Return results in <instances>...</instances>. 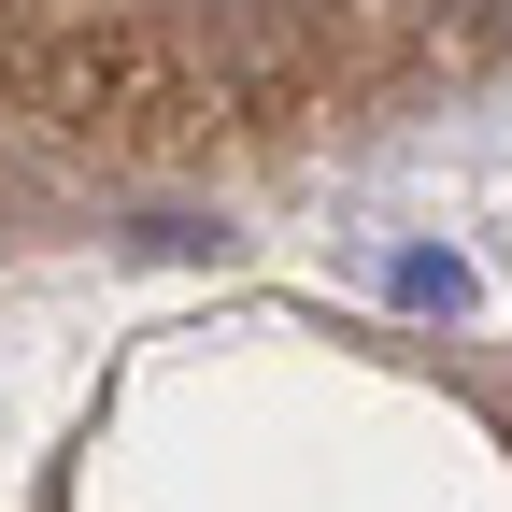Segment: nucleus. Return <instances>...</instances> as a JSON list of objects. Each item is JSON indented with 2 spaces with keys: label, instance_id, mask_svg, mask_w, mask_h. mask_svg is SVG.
<instances>
[{
  "label": "nucleus",
  "instance_id": "obj_1",
  "mask_svg": "<svg viewBox=\"0 0 512 512\" xmlns=\"http://www.w3.org/2000/svg\"><path fill=\"white\" fill-rule=\"evenodd\" d=\"M384 299H399V313H470L484 271H470L456 242H384Z\"/></svg>",
  "mask_w": 512,
  "mask_h": 512
}]
</instances>
